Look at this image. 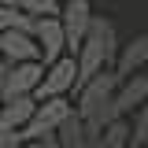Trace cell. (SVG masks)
Listing matches in <instances>:
<instances>
[{"mask_svg": "<svg viewBox=\"0 0 148 148\" xmlns=\"http://www.w3.org/2000/svg\"><path fill=\"white\" fill-rule=\"evenodd\" d=\"M34 37L41 45V59L45 63H56L59 56H67V30H63L59 15H41L34 22Z\"/></svg>", "mask_w": 148, "mask_h": 148, "instance_id": "6", "label": "cell"}, {"mask_svg": "<svg viewBox=\"0 0 148 148\" xmlns=\"http://www.w3.org/2000/svg\"><path fill=\"white\" fill-rule=\"evenodd\" d=\"M45 78V63L41 59H26V63H8V71L0 74V89H4V100L11 96H34L37 85Z\"/></svg>", "mask_w": 148, "mask_h": 148, "instance_id": "4", "label": "cell"}, {"mask_svg": "<svg viewBox=\"0 0 148 148\" xmlns=\"http://www.w3.org/2000/svg\"><path fill=\"white\" fill-rule=\"evenodd\" d=\"M0 104H4V89H0Z\"/></svg>", "mask_w": 148, "mask_h": 148, "instance_id": "18", "label": "cell"}, {"mask_svg": "<svg viewBox=\"0 0 148 148\" xmlns=\"http://www.w3.org/2000/svg\"><path fill=\"white\" fill-rule=\"evenodd\" d=\"M37 111V96H11V100H4L0 104V130H22L30 126V119H34Z\"/></svg>", "mask_w": 148, "mask_h": 148, "instance_id": "10", "label": "cell"}, {"mask_svg": "<svg viewBox=\"0 0 148 148\" xmlns=\"http://www.w3.org/2000/svg\"><path fill=\"white\" fill-rule=\"evenodd\" d=\"M74 115L71 96H48V100H37V111L30 119V126L22 130V141H41V137H56V130L63 126Z\"/></svg>", "mask_w": 148, "mask_h": 148, "instance_id": "2", "label": "cell"}, {"mask_svg": "<svg viewBox=\"0 0 148 148\" xmlns=\"http://www.w3.org/2000/svg\"><path fill=\"white\" fill-rule=\"evenodd\" d=\"M0 4H15V0H0Z\"/></svg>", "mask_w": 148, "mask_h": 148, "instance_id": "17", "label": "cell"}, {"mask_svg": "<svg viewBox=\"0 0 148 148\" xmlns=\"http://www.w3.org/2000/svg\"><path fill=\"white\" fill-rule=\"evenodd\" d=\"M145 67H148V34H137L126 45H119V56H115V74L119 78H130Z\"/></svg>", "mask_w": 148, "mask_h": 148, "instance_id": "9", "label": "cell"}, {"mask_svg": "<svg viewBox=\"0 0 148 148\" xmlns=\"http://www.w3.org/2000/svg\"><path fill=\"white\" fill-rule=\"evenodd\" d=\"M56 141H59V148H85V145H92L89 141V126H85V119L78 111L56 130Z\"/></svg>", "mask_w": 148, "mask_h": 148, "instance_id": "11", "label": "cell"}, {"mask_svg": "<svg viewBox=\"0 0 148 148\" xmlns=\"http://www.w3.org/2000/svg\"><path fill=\"white\" fill-rule=\"evenodd\" d=\"M78 85H85L92 74L100 71H111L115 67V56H119V34H115V22L104 15L92 18L89 34L82 41V48H78Z\"/></svg>", "mask_w": 148, "mask_h": 148, "instance_id": "1", "label": "cell"}, {"mask_svg": "<svg viewBox=\"0 0 148 148\" xmlns=\"http://www.w3.org/2000/svg\"><path fill=\"white\" fill-rule=\"evenodd\" d=\"M148 145V100L133 111V126H130V145L126 148H145Z\"/></svg>", "mask_w": 148, "mask_h": 148, "instance_id": "12", "label": "cell"}, {"mask_svg": "<svg viewBox=\"0 0 148 148\" xmlns=\"http://www.w3.org/2000/svg\"><path fill=\"white\" fill-rule=\"evenodd\" d=\"M0 52H4L8 63H26V59H41V45H37L34 30L11 26V30L0 34ZM41 63H45V59H41Z\"/></svg>", "mask_w": 148, "mask_h": 148, "instance_id": "7", "label": "cell"}, {"mask_svg": "<svg viewBox=\"0 0 148 148\" xmlns=\"http://www.w3.org/2000/svg\"><path fill=\"white\" fill-rule=\"evenodd\" d=\"M15 8L26 11V15H34V18H41V15H59V11H63L59 0H15Z\"/></svg>", "mask_w": 148, "mask_h": 148, "instance_id": "14", "label": "cell"}, {"mask_svg": "<svg viewBox=\"0 0 148 148\" xmlns=\"http://www.w3.org/2000/svg\"><path fill=\"white\" fill-rule=\"evenodd\" d=\"M145 100H148V78L137 71V74H130V78L119 82L115 100H111V115H115V119H126V115H133Z\"/></svg>", "mask_w": 148, "mask_h": 148, "instance_id": "8", "label": "cell"}, {"mask_svg": "<svg viewBox=\"0 0 148 148\" xmlns=\"http://www.w3.org/2000/svg\"><path fill=\"white\" fill-rule=\"evenodd\" d=\"M92 4L89 0H67L63 4V11H59V22H63V30H67V52H78L82 48V41H85V34H89L92 26Z\"/></svg>", "mask_w": 148, "mask_h": 148, "instance_id": "5", "label": "cell"}, {"mask_svg": "<svg viewBox=\"0 0 148 148\" xmlns=\"http://www.w3.org/2000/svg\"><path fill=\"white\" fill-rule=\"evenodd\" d=\"M4 71H8V59H4V52H0V74H4Z\"/></svg>", "mask_w": 148, "mask_h": 148, "instance_id": "16", "label": "cell"}, {"mask_svg": "<svg viewBox=\"0 0 148 148\" xmlns=\"http://www.w3.org/2000/svg\"><path fill=\"white\" fill-rule=\"evenodd\" d=\"M78 89V56H59L56 63H45V78L37 85V100H48V96H71Z\"/></svg>", "mask_w": 148, "mask_h": 148, "instance_id": "3", "label": "cell"}, {"mask_svg": "<svg viewBox=\"0 0 148 148\" xmlns=\"http://www.w3.org/2000/svg\"><path fill=\"white\" fill-rule=\"evenodd\" d=\"M22 133L18 130H0V148H22Z\"/></svg>", "mask_w": 148, "mask_h": 148, "instance_id": "15", "label": "cell"}, {"mask_svg": "<svg viewBox=\"0 0 148 148\" xmlns=\"http://www.w3.org/2000/svg\"><path fill=\"white\" fill-rule=\"evenodd\" d=\"M34 15H26V11H18L15 4H0V34L4 30H11V26H26V30H34Z\"/></svg>", "mask_w": 148, "mask_h": 148, "instance_id": "13", "label": "cell"}]
</instances>
